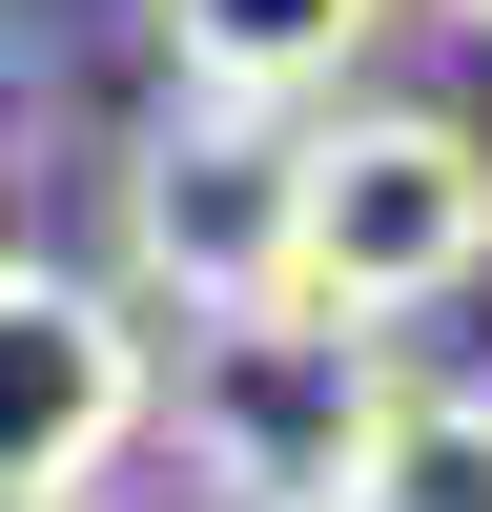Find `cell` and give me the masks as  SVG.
<instances>
[{
    "label": "cell",
    "mask_w": 492,
    "mask_h": 512,
    "mask_svg": "<svg viewBox=\"0 0 492 512\" xmlns=\"http://www.w3.org/2000/svg\"><path fill=\"white\" fill-rule=\"evenodd\" d=\"M287 287L349 328H431L492 287V123L472 103H308V205Z\"/></svg>",
    "instance_id": "obj_1"
},
{
    "label": "cell",
    "mask_w": 492,
    "mask_h": 512,
    "mask_svg": "<svg viewBox=\"0 0 492 512\" xmlns=\"http://www.w3.org/2000/svg\"><path fill=\"white\" fill-rule=\"evenodd\" d=\"M369 410H390V328L267 287V308H226V328L164 349L144 431L185 451L205 512H328V492H349V451H369Z\"/></svg>",
    "instance_id": "obj_2"
},
{
    "label": "cell",
    "mask_w": 492,
    "mask_h": 512,
    "mask_svg": "<svg viewBox=\"0 0 492 512\" xmlns=\"http://www.w3.org/2000/svg\"><path fill=\"white\" fill-rule=\"evenodd\" d=\"M287 205H308V123L164 82V103L103 144V287L144 328H226V308L287 287Z\"/></svg>",
    "instance_id": "obj_3"
},
{
    "label": "cell",
    "mask_w": 492,
    "mask_h": 512,
    "mask_svg": "<svg viewBox=\"0 0 492 512\" xmlns=\"http://www.w3.org/2000/svg\"><path fill=\"white\" fill-rule=\"evenodd\" d=\"M144 390H164V328L103 267L0 246V512H103V472L144 451Z\"/></svg>",
    "instance_id": "obj_4"
},
{
    "label": "cell",
    "mask_w": 492,
    "mask_h": 512,
    "mask_svg": "<svg viewBox=\"0 0 492 512\" xmlns=\"http://www.w3.org/2000/svg\"><path fill=\"white\" fill-rule=\"evenodd\" d=\"M369 21H390V0H144V41H164V82H185V103H267V123H308V103H349V62H369Z\"/></svg>",
    "instance_id": "obj_5"
},
{
    "label": "cell",
    "mask_w": 492,
    "mask_h": 512,
    "mask_svg": "<svg viewBox=\"0 0 492 512\" xmlns=\"http://www.w3.org/2000/svg\"><path fill=\"white\" fill-rule=\"evenodd\" d=\"M328 512H492V369H390Z\"/></svg>",
    "instance_id": "obj_6"
},
{
    "label": "cell",
    "mask_w": 492,
    "mask_h": 512,
    "mask_svg": "<svg viewBox=\"0 0 492 512\" xmlns=\"http://www.w3.org/2000/svg\"><path fill=\"white\" fill-rule=\"evenodd\" d=\"M390 21H451V41H492V0H390Z\"/></svg>",
    "instance_id": "obj_7"
}]
</instances>
